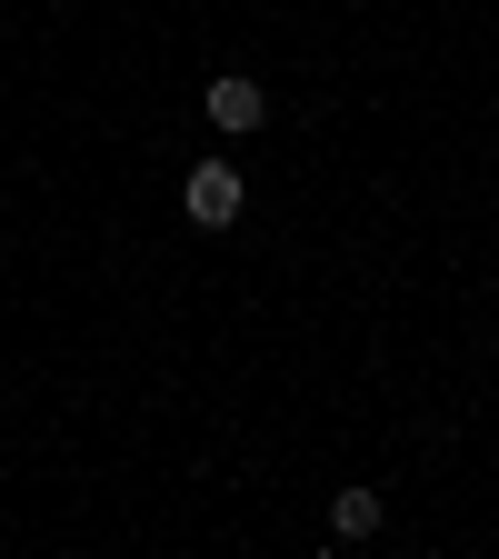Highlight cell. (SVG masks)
Segmentation results:
<instances>
[{"label": "cell", "instance_id": "6da1fadb", "mask_svg": "<svg viewBox=\"0 0 499 559\" xmlns=\"http://www.w3.org/2000/svg\"><path fill=\"white\" fill-rule=\"evenodd\" d=\"M180 210H190L200 230H230V221H240V170H230V160H200L190 190H180Z\"/></svg>", "mask_w": 499, "mask_h": 559}, {"label": "cell", "instance_id": "7a4b0ae2", "mask_svg": "<svg viewBox=\"0 0 499 559\" xmlns=\"http://www.w3.org/2000/svg\"><path fill=\"white\" fill-rule=\"evenodd\" d=\"M210 120H221V130H260L270 120V91L260 81H240V70H221V81H210V100H200Z\"/></svg>", "mask_w": 499, "mask_h": 559}, {"label": "cell", "instance_id": "3957f363", "mask_svg": "<svg viewBox=\"0 0 499 559\" xmlns=\"http://www.w3.org/2000/svg\"><path fill=\"white\" fill-rule=\"evenodd\" d=\"M330 530L340 539H370L380 530V489H340V500H330Z\"/></svg>", "mask_w": 499, "mask_h": 559}]
</instances>
